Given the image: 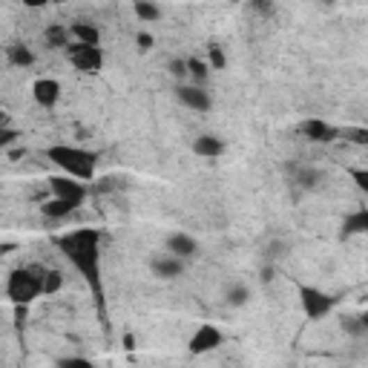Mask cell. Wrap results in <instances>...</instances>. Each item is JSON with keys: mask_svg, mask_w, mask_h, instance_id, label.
<instances>
[{"mask_svg": "<svg viewBox=\"0 0 368 368\" xmlns=\"http://www.w3.org/2000/svg\"><path fill=\"white\" fill-rule=\"evenodd\" d=\"M250 9H256L259 15H273L276 0H250Z\"/></svg>", "mask_w": 368, "mask_h": 368, "instance_id": "26", "label": "cell"}, {"mask_svg": "<svg viewBox=\"0 0 368 368\" xmlns=\"http://www.w3.org/2000/svg\"><path fill=\"white\" fill-rule=\"evenodd\" d=\"M299 184L302 187H317V182H319V173L317 170H299Z\"/></svg>", "mask_w": 368, "mask_h": 368, "instance_id": "24", "label": "cell"}, {"mask_svg": "<svg viewBox=\"0 0 368 368\" xmlns=\"http://www.w3.org/2000/svg\"><path fill=\"white\" fill-rule=\"evenodd\" d=\"M43 216H47V219H63V216H70L72 210H75V205H70L67 199H49V202H43Z\"/></svg>", "mask_w": 368, "mask_h": 368, "instance_id": "16", "label": "cell"}, {"mask_svg": "<svg viewBox=\"0 0 368 368\" xmlns=\"http://www.w3.org/2000/svg\"><path fill=\"white\" fill-rule=\"evenodd\" d=\"M49 0H24V6H29V9H40V6H47Z\"/></svg>", "mask_w": 368, "mask_h": 368, "instance_id": "33", "label": "cell"}, {"mask_svg": "<svg viewBox=\"0 0 368 368\" xmlns=\"http://www.w3.org/2000/svg\"><path fill=\"white\" fill-rule=\"evenodd\" d=\"M32 98L40 104V106H55L58 104V98H61V83L55 81V78H38L35 83H32Z\"/></svg>", "mask_w": 368, "mask_h": 368, "instance_id": "10", "label": "cell"}, {"mask_svg": "<svg viewBox=\"0 0 368 368\" xmlns=\"http://www.w3.org/2000/svg\"><path fill=\"white\" fill-rule=\"evenodd\" d=\"M299 302H302V311H305L308 319H322L334 308V296H328L319 288H311V285H299Z\"/></svg>", "mask_w": 368, "mask_h": 368, "instance_id": "5", "label": "cell"}, {"mask_svg": "<svg viewBox=\"0 0 368 368\" xmlns=\"http://www.w3.org/2000/svg\"><path fill=\"white\" fill-rule=\"evenodd\" d=\"M368 230V210H357L351 216H345V222H342V233L345 236H357V233H365Z\"/></svg>", "mask_w": 368, "mask_h": 368, "instance_id": "15", "label": "cell"}, {"mask_svg": "<svg viewBox=\"0 0 368 368\" xmlns=\"http://www.w3.org/2000/svg\"><path fill=\"white\" fill-rule=\"evenodd\" d=\"M47 159L63 170V176H72L78 182H93L95 179V153H86L81 147L70 144H55L47 150Z\"/></svg>", "mask_w": 368, "mask_h": 368, "instance_id": "2", "label": "cell"}, {"mask_svg": "<svg viewBox=\"0 0 368 368\" xmlns=\"http://www.w3.org/2000/svg\"><path fill=\"white\" fill-rule=\"evenodd\" d=\"M222 345V331L216 328V326H199L196 334L190 337L187 342V349L190 354H207V351H216Z\"/></svg>", "mask_w": 368, "mask_h": 368, "instance_id": "7", "label": "cell"}, {"mask_svg": "<svg viewBox=\"0 0 368 368\" xmlns=\"http://www.w3.org/2000/svg\"><path fill=\"white\" fill-rule=\"evenodd\" d=\"M248 299H250V294H248L245 285H233V288L227 291V305H230V308H245Z\"/></svg>", "mask_w": 368, "mask_h": 368, "instance_id": "22", "label": "cell"}, {"mask_svg": "<svg viewBox=\"0 0 368 368\" xmlns=\"http://www.w3.org/2000/svg\"><path fill=\"white\" fill-rule=\"evenodd\" d=\"M136 47L144 49V52H147V49H153V38H150L147 32H138V35H136Z\"/></svg>", "mask_w": 368, "mask_h": 368, "instance_id": "30", "label": "cell"}, {"mask_svg": "<svg viewBox=\"0 0 368 368\" xmlns=\"http://www.w3.org/2000/svg\"><path fill=\"white\" fill-rule=\"evenodd\" d=\"M150 268H153V273L161 276V279H176L184 271V259L173 256V253L170 256H156L153 262H150Z\"/></svg>", "mask_w": 368, "mask_h": 368, "instance_id": "12", "label": "cell"}, {"mask_svg": "<svg viewBox=\"0 0 368 368\" xmlns=\"http://www.w3.org/2000/svg\"><path fill=\"white\" fill-rule=\"evenodd\" d=\"M49 187L58 199H67L75 207H81V202L86 199V187L72 176H55V179H49Z\"/></svg>", "mask_w": 368, "mask_h": 368, "instance_id": "6", "label": "cell"}, {"mask_svg": "<svg viewBox=\"0 0 368 368\" xmlns=\"http://www.w3.org/2000/svg\"><path fill=\"white\" fill-rule=\"evenodd\" d=\"M63 288V273L61 271H43L40 273V294H58Z\"/></svg>", "mask_w": 368, "mask_h": 368, "instance_id": "18", "label": "cell"}, {"mask_svg": "<svg viewBox=\"0 0 368 368\" xmlns=\"http://www.w3.org/2000/svg\"><path fill=\"white\" fill-rule=\"evenodd\" d=\"M58 365H90V360L86 357H61Z\"/></svg>", "mask_w": 368, "mask_h": 368, "instance_id": "32", "label": "cell"}, {"mask_svg": "<svg viewBox=\"0 0 368 368\" xmlns=\"http://www.w3.org/2000/svg\"><path fill=\"white\" fill-rule=\"evenodd\" d=\"M15 138H17V129H12V127H0V150L9 147V144H15Z\"/></svg>", "mask_w": 368, "mask_h": 368, "instance_id": "27", "label": "cell"}, {"mask_svg": "<svg viewBox=\"0 0 368 368\" xmlns=\"http://www.w3.org/2000/svg\"><path fill=\"white\" fill-rule=\"evenodd\" d=\"M67 58L78 72H86V75H95L104 67V52H101V47H93V43L75 40L72 47H67Z\"/></svg>", "mask_w": 368, "mask_h": 368, "instance_id": "4", "label": "cell"}, {"mask_svg": "<svg viewBox=\"0 0 368 368\" xmlns=\"http://www.w3.org/2000/svg\"><path fill=\"white\" fill-rule=\"evenodd\" d=\"M136 15L141 20H159L161 17V9L153 3V0H136Z\"/></svg>", "mask_w": 368, "mask_h": 368, "instance_id": "21", "label": "cell"}, {"mask_svg": "<svg viewBox=\"0 0 368 368\" xmlns=\"http://www.w3.org/2000/svg\"><path fill=\"white\" fill-rule=\"evenodd\" d=\"M210 67L213 70H225V52L219 47H210Z\"/></svg>", "mask_w": 368, "mask_h": 368, "instance_id": "28", "label": "cell"}, {"mask_svg": "<svg viewBox=\"0 0 368 368\" xmlns=\"http://www.w3.org/2000/svg\"><path fill=\"white\" fill-rule=\"evenodd\" d=\"M193 153L202 156V159H219L225 153V141L216 138V136H199L193 141Z\"/></svg>", "mask_w": 368, "mask_h": 368, "instance_id": "13", "label": "cell"}, {"mask_svg": "<svg viewBox=\"0 0 368 368\" xmlns=\"http://www.w3.org/2000/svg\"><path fill=\"white\" fill-rule=\"evenodd\" d=\"M345 136H349L354 144H368V129H345Z\"/></svg>", "mask_w": 368, "mask_h": 368, "instance_id": "29", "label": "cell"}, {"mask_svg": "<svg viewBox=\"0 0 368 368\" xmlns=\"http://www.w3.org/2000/svg\"><path fill=\"white\" fill-rule=\"evenodd\" d=\"M70 32L78 43H93V47L101 43V32H98L95 24H90V20H75V24L70 26Z\"/></svg>", "mask_w": 368, "mask_h": 368, "instance_id": "14", "label": "cell"}, {"mask_svg": "<svg viewBox=\"0 0 368 368\" xmlns=\"http://www.w3.org/2000/svg\"><path fill=\"white\" fill-rule=\"evenodd\" d=\"M170 75L176 78V81H184L187 78V63L182 61V58H176V61H170Z\"/></svg>", "mask_w": 368, "mask_h": 368, "instance_id": "25", "label": "cell"}, {"mask_svg": "<svg viewBox=\"0 0 368 368\" xmlns=\"http://www.w3.org/2000/svg\"><path fill=\"white\" fill-rule=\"evenodd\" d=\"M9 61L15 63V67H32L35 55H32L29 47H24V43H15V47H9Z\"/></svg>", "mask_w": 368, "mask_h": 368, "instance_id": "19", "label": "cell"}, {"mask_svg": "<svg viewBox=\"0 0 368 368\" xmlns=\"http://www.w3.org/2000/svg\"><path fill=\"white\" fill-rule=\"evenodd\" d=\"M187 78H196V81H207L210 72V63H205L202 58H187Z\"/></svg>", "mask_w": 368, "mask_h": 368, "instance_id": "20", "label": "cell"}, {"mask_svg": "<svg viewBox=\"0 0 368 368\" xmlns=\"http://www.w3.org/2000/svg\"><path fill=\"white\" fill-rule=\"evenodd\" d=\"M61 250L67 253L70 262L83 273V279L98 291V276H101V265H98V230H75L70 236H63L58 242Z\"/></svg>", "mask_w": 368, "mask_h": 368, "instance_id": "1", "label": "cell"}, {"mask_svg": "<svg viewBox=\"0 0 368 368\" xmlns=\"http://www.w3.org/2000/svg\"><path fill=\"white\" fill-rule=\"evenodd\" d=\"M342 328L349 331V334H354V337H362L365 334V319L362 317H345L342 319Z\"/></svg>", "mask_w": 368, "mask_h": 368, "instance_id": "23", "label": "cell"}, {"mask_svg": "<svg viewBox=\"0 0 368 368\" xmlns=\"http://www.w3.org/2000/svg\"><path fill=\"white\" fill-rule=\"evenodd\" d=\"M40 268H17L9 273L6 294L15 305H29L40 296Z\"/></svg>", "mask_w": 368, "mask_h": 368, "instance_id": "3", "label": "cell"}, {"mask_svg": "<svg viewBox=\"0 0 368 368\" xmlns=\"http://www.w3.org/2000/svg\"><path fill=\"white\" fill-rule=\"evenodd\" d=\"M176 98L179 104H184L187 110H196V113H207L210 110V95L207 90H202V86H190V83H182L179 90H176Z\"/></svg>", "mask_w": 368, "mask_h": 368, "instance_id": "9", "label": "cell"}, {"mask_svg": "<svg viewBox=\"0 0 368 368\" xmlns=\"http://www.w3.org/2000/svg\"><path fill=\"white\" fill-rule=\"evenodd\" d=\"M0 127H9V113L0 110Z\"/></svg>", "mask_w": 368, "mask_h": 368, "instance_id": "34", "label": "cell"}, {"mask_svg": "<svg viewBox=\"0 0 368 368\" xmlns=\"http://www.w3.org/2000/svg\"><path fill=\"white\" fill-rule=\"evenodd\" d=\"M351 176H354V182H357L360 190H368V173H365V170H354Z\"/></svg>", "mask_w": 368, "mask_h": 368, "instance_id": "31", "label": "cell"}, {"mask_svg": "<svg viewBox=\"0 0 368 368\" xmlns=\"http://www.w3.org/2000/svg\"><path fill=\"white\" fill-rule=\"evenodd\" d=\"M47 47L49 49H67L70 47V29H63V26H47Z\"/></svg>", "mask_w": 368, "mask_h": 368, "instance_id": "17", "label": "cell"}, {"mask_svg": "<svg viewBox=\"0 0 368 368\" xmlns=\"http://www.w3.org/2000/svg\"><path fill=\"white\" fill-rule=\"evenodd\" d=\"M167 250L173 253V256H179V259H190V256H196V250H199V245H196V239H193L190 233H170L167 236Z\"/></svg>", "mask_w": 368, "mask_h": 368, "instance_id": "11", "label": "cell"}, {"mask_svg": "<svg viewBox=\"0 0 368 368\" xmlns=\"http://www.w3.org/2000/svg\"><path fill=\"white\" fill-rule=\"evenodd\" d=\"M299 133L305 136L308 141H317V144H331L339 133H337V127H331L328 121H322V118H308V121H302L299 124Z\"/></svg>", "mask_w": 368, "mask_h": 368, "instance_id": "8", "label": "cell"}]
</instances>
